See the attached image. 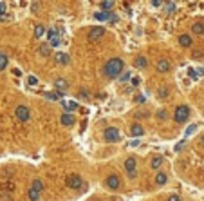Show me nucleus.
Segmentation results:
<instances>
[{
  "mask_svg": "<svg viewBox=\"0 0 204 201\" xmlns=\"http://www.w3.org/2000/svg\"><path fill=\"white\" fill-rule=\"evenodd\" d=\"M202 141H204V136H202Z\"/></svg>",
  "mask_w": 204,
  "mask_h": 201,
  "instance_id": "nucleus-43",
  "label": "nucleus"
},
{
  "mask_svg": "<svg viewBox=\"0 0 204 201\" xmlns=\"http://www.w3.org/2000/svg\"><path fill=\"white\" fill-rule=\"evenodd\" d=\"M94 18L98 22H118V16H114L112 13H107V11H98Z\"/></svg>",
  "mask_w": 204,
  "mask_h": 201,
  "instance_id": "nucleus-9",
  "label": "nucleus"
},
{
  "mask_svg": "<svg viewBox=\"0 0 204 201\" xmlns=\"http://www.w3.org/2000/svg\"><path fill=\"white\" fill-rule=\"evenodd\" d=\"M139 84H141V78H137V76L132 78V85H134V87H139Z\"/></svg>",
  "mask_w": 204,
  "mask_h": 201,
  "instance_id": "nucleus-35",
  "label": "nucleus"
},
{
  "mask_svg": "<svg viewBox=\"0 0 204 201\" xmlns=\"http://www.w3.org/2000/svg\"><path fill=\"white\" fill-rule=\"evenodd\" d=\"M60 121H62V125H65V127H72L76 123V118L72 114H69V112H65V114H62Z\"/></svg>",
  "mask_w": 204,
  "mask_h": 201,
  "instance_id": "nucleus-15",
  "label": "nucleus"
},
{
  "mask_svg": "<svg viewBox=\"0 0 204 201\" xmlns=\"http://www.w3.org/2000/svg\"><path fill=\"white\" fill-rule=\"evenodd\" d=\"M164 7H166L168 13H173V11L177 9V4H175V2H166V4H164Z\"/></svg>",
  "mask_w": 204,
  "mask_h": 201,
  "instance_id": "nucleus-31",
  "label": "nucleus"
},
{
  "mask_svg": "<svg viewBox=\"0 0 204 201\" xmlns=\"http://www.w3.org/2000/svg\"><path fill=\"white\" fill-rule=\"evenodd\" d=\"M123 167H125V172H127V176H128L130 180H134L137 176V159L134 158V156L125 159V165Z\"/></svg>",
  "mask_w": 204,
  "mask_h": 201,
  "instance_id": "nucleus-4",
  "label": "nucleus"
},
{
  "mask_svg": "<svg viewBox=\"0 0 204 201\" xmlns=\"http://www.w3.org/2000/svg\"><path fill=\"white\" fill-rule=\"evenodd\" d=\"M105 185H107V189H110V190H119L121 189V178H119L118 174H110L107 180H105Z\"/></svg>",
  "mask_w": 204,
  "mask_h": 201,
  "instance_id": "nucleus-6",
  "label": "nucleus"
},
{
  "mask_svg": "<svg viewBox=\"0 0 204 201\" xmlns=\"http://www.w3.org/2000/svg\"><path fill=\"white\" fill-rule=\"evenodd\" d=\"M145 100H146V98H145L143 94H137V96H136V102H137V103H143Z\"/></svg>",
  "mask_w": 204,
  "mask_h": 201,
  "instance_id": "nucleus-37",
  "label": "nucleus"
},
{
  "mask_svg": "<svg viewBox=\"0 0 204 201\" xmlns=\"http://www.w3.org/2000/svg\"><path fill=\"white\" fill-rule=\"evenodd\" d=\"M134 67H137V69H146V67H148V60H146L145 56H136Z\"/></svg>",
  "mask_w": 204,
  "mask_h": 201,
  "instance_id": "nucleus-17",
  "label": "nucleus"
},
{
  "mask_svg": "<svg viewBox=\"0 0 204 201\" xmlns=\"http://www.w3.org/2000/svg\"><path fill=\"white\" fill-rule=\"evenodd\" d=\"M4 11H6V4H4V2H0V13H4Z\"/></svg>",
  "mask_w": 204,
  "mask_h": 201,
  "instance_id": "nucleus-40",
  "label": "nucleus"
},
{
  "mask_svg": "<svg viewBox=\"0 0 204 201\" xmlns=\"http://www.w3.org/2000/svg\"><path fill=\"white\" fill-rule=\"evenodd\" d=\"M90 201H99V199H90Z\"/></svg>",
  "mask_w": 204,
  "mask_h": 201,
  "instance_id": "nucleus-41",
  "label": "nucleus"
},
{
  "mask_svg": "<svg viewBox=\"0 0 204 201\" xmlns=\"http://www.w3.org/2000/svg\"><path fill=\"white\" fill-rule=\"evenodd\" d=\"M6 67H7V56L0 51V71H4Z\"/></svg>",
  "mask_w": 204,
  "mask_h": 201,
  "instance_id": "nucleus-26",
  "label": "nucleus"
},
{
  "mask_svg": "<svg viewBox=\"0 0 204 201\" xmlns=\"http://www.w3.org/2000/svg\"><path fill=\"white\" fill-rule=\"evenodd\" d=\"M179 43H181L183 47H192L193 38H192L190 34H181V36H179Z\"/></svg>",
  "mask_w": 204,
  "mask_h": 201,
  "instance_id": "nucleus-19",
  "label": "nucleus"
},
{
  "mask_svg": "<svg viewBox=\"0 0 204 201\" xmlns=\"http://www.w3.org/2000/svg\"><path fill=\"white\" fill-rule=\"evenodd\" d=\"M47 98H49V100H62V96H63V93H58V91H56V93H47Z\"/></svg>",
  "mask_w": 204,
  "mask_h": 201,
  "instance_id": "nucleus-29",
  "label": "nucleus"
},
{
  "mask_svg": "<svg viewBox=\"0 0 204 201\" xmlns=\"http://www.w3.org/2000/svg\"><path fill=\"white\" fill-rule=\"evenodd\" d=\"M63 107L67 111H76V109H78V103H76V102H63Z\"/></svg>",
  "mask_w": 204,
  "mask_h": 201,
  "instance_id": "nucleus-30",
  "label": "nucleus"
},
{
  "mask_svg": "<svg viewBox=\"0 0 204 201\" xmlns=\"http://www.w3.org/2000/svg\"><path fill=\"white\" fill-rule=\"evenodd\" d=\"M190 114H192V109L188 105H179L173 111V120H175L177 123H184V121H188Z\"/></svg>",
  "mask_w": 204,
  "mask_h": 201,
  "instance_id": "nucleus-2",
  "label": "nucleus"
},
{
  "mask_svg": "<svg viewBox=\"0 0 204 201\" xmlns=\"http://www.w3.org/2000/svg\"><path fill=\"white\" fill-rule=\"evenodd\" d=\"M27 196H29V199H31V201H38V199H40V192L33 190V189H29V192H27Z\"/></svg>",
  "mask_w": 204,
  "mask_h": 201,
  "instance_id": "nucleus-27",
  "label": "nucleus"
},
{
  "mask_svg": "<svg viewBox=\"0 0 204 201\" xmlns=\"http://www.w3.org/2000/svg\"><path fill=\"white\" fill-rule=\"evenodd\" d=\"M157 120H161V121L168 120V112H166V109H159V111H157Z\"/></svg>",
  "mask_w": 204,
  "mask_h": 201,
  "instance_id": "nucleus-28",
  "label": "nucleus"
},
{
  "mask_svg": "<svg viewBox=\"0 0 204 201\" xmlns=\"http://www.w3.org/2000/svg\"><path fill=\"white\" fill-rule=\"evenodd\" d=\"M192 33H193V34H199V36H201V34H204V22H195V24H192Z\"/></svg>",
  "mask_w": 204,
  "mask_h": 201,
  "instance_id": "nucleus-18",
  "label": "nucleus"
},
{
  "mask_svg": "<svg viewBox=\"0 0 204 201\" xmlns=\"http://www.w3.org/2000/svg\"><path fill=\"white\" fill-rule=\"evenodd\" d=\"M54 87H56L58 93H63V91L69 89V82H67L65 78H56V80H54Z\"/></svg>",
  "mask_w": 204,
  "mask_h": 201,
  "instance_id": "nucleus-14",
  "label": "nucleus"
},
{
  "mask_svg": "<svg viewBox=\"0 0 204 201\" xmlns=\"http://www.w3.org/2000/svg\"><path fill=\"white\" fill-rule=\"evenodd\" d=\"M54 62L58 65H69L71 64V56L67 53H60L58 51V53H54Z\"/></svg>",
  "mask_w": 204,
  "mask_h": 201,
  "instance_id": "nucleus-11",
  "label": "nucleus"
},
{
  "mask_svg": "<svg viewBox=\"0 0 204 201\" xmlns=\"http://www.w3.org/2000/svg\"><path fill=\"white\" fill-rule=\"evenodd\" d=\"M168 201H181V198H179L177 194H172V196L168 198Z\"/></svg>",
  "mask_w": 204,
  "mask_h": 201,
  "instance_id": "nucleus-38",
  "label": "nucleus"
},
{
  "mask_svg": "<svg viewBox=\"0 0 204 201\" xmlns=\"http://www.w3.org/2000/svg\"><path fill=\"white\" fill-rule=\"evenodd\" d=\"M121 139V132L116 127H107L103 130V141L105 143H118Z\"/></svg>",
  "mask_w": 204,
  "mask_h": 201,
  "instance_id": "nucleus-3",
  "label": "nucleus"
},
{
  "mask_svg": "<svg viewBox=\"0 0 204 201\" xmlns=\"http://www.w3.org/2000/svg\"><path fill=\"white\" fill-rule=\"evenodd\" d=\"M125 71V62L121 60V58H110L105 62L103 65V74L110 78V80H114V78H119L121 74Z\"/></svg>",
  "mask_w": 204,
  "mask_h": 201,
  "instance_id": "nucleus-1",
  "label": "nucleus"
},
{
  "mask_svg": "<svg viewBox=\"0 0 204 201\" xmlns=\"http://www.w3.org/2000/svg\"><path fill=\"white\" fill-rule=\"evenodd\" d=\"M49 45H51V47H58V45H60V34H58L56 29H51V31H49Z\"/></svg>",
  "mask_w": 204,
  "mask_h": 201,
  "instance_id": "nucleus-13",
  "label": "nucleus"
},
{
  "mask_svg": "<svg viewBox=\"0 0 204 201\" xmlns=\"http://www.w3.org/2000/svg\"><path fill=\"white\" fill-rule=\"evenodd\" d=\"M170 69H172V64H170V60H166V58H163V60H159V62L155 64V71L161 73V74L168 73Z\"/></svg>",
  "mask_w": 204,
  "mask_h": 201,
  "instance_id": "nucleus-10",
  "label": "nucleus"
},
{
  "mask_svg": "<svg viewBox=\"0 0 204 201\" xmlns=\"http://www.w3.org/2000/svg\"><path fill=\"white\" fill-rule=\"evenodd\" d=\"M163 163H164V158H163L161 154H155V156L150 159V167L154 170H159L163 167Z\"/></svg>",
  "mask_w": 204,
  "mask_h": 201,
  "instance_id": "nucleus-12",
  "label": "nucleus"
},
{
  "mask_svg": "<svg viewBox=\"0 0 204 201\" xmlns=\"http://www.w3.org/2000/svg\"><path fill=\"white\" fill-rule=\"evenodd\" d=\"M40 56H43V58H47L49 54H51V45L49 43H45V45H40Z\"/></svg>",
  "mask_w": 204,
  "mask_h": 201,
  "instance_id": "nucleus-24",
  "label": "nucleus"
},
{
  "mask_svg": "<svg viewBox=\"0 0 204 201\" xmlns=\"http://www.w3.org/2000/svg\"><path fill=\"white\" fill-rule=\"evenodd\" d=\"M127 80H130V73H123L121 74V82H127Z\"/></svg>",
  "mask_w": 204,
  "mask_h": 201,
  "instance_id": "nucleus-36",
  "label": "nucleus"
},
{
  "mask_svg": "<svg viewBox=\"0 0 204 201\" xmlns=\"http://www.w3.org/2000/svg\"><path fill=\"white\" fill-rule=\"evenodd\" d=\"M145 134V127L141 125V123H134L132 127H130V136H134V138H139Z\"/></svg>",
  "mask_w": 204,
  "mask_h": 201,
  "instance_id": "nucleus-16",
  "label": "nucleus"
},
{
  "mask_svg": "<svg viewBox=\"0 0 204 201\" xmlns=\"http://www.w3.org/2000/svg\"><path fill=\"white\" fill-rule=\"evenodd\" d=\"M154 181H155V185H164V183L168 181V176H166L164 172H161V170H159V172L155 174V178H154Z\"/></svg>",
  "mask_w": 204,
  "mask_h": 201,
  "instance_id": "nucleus-21",
  "label": "nucleus"
},
{
  "mask_svg": "<svg viewBox=\"0 0 204 201\" xmlns=\"http://www.w3.org/2000/svg\"><path fill=\"white\" fill-rule=\"evenodd\" d=\"M15 114H16V118H18L20 121H27V120L31 118V109L27 105H18L15 109Z\"/></svg>",
  "mask_w": 204,
  "mask_h": 201,
  "instance_id": "nucleus-7",
  "label": "nucleus"
},
{
  "mask_svg": "<svg viewBox=\"0 0 204 201\" xmlns=\"http://www.w3.org/2000/svg\"><path fill=\"white\" fill-rule=\"evenodd\" d=\"M99 7H101L103 11H107V13H110V9L114 7V2H110V0H105V2H101V4H99Z\"/></svg>",
  "mask_w": 204,
  "mask_h": 201,
  "instance_id": "nucleus-25",
  "label": "nucleus"
},
{
  "mask_svg": "<svg viewBox=\"0 0 204 201\" xmlns=\"http://www.w3.org/2000/svg\"><path fill=\"white\" fill-rule=\"evenodd\" d=\"M170 96V89L166 87V85H161L159 89H157V98H161V100H166Z\"/></svg>",
  "mask_w": 204,
  "mask_h": 201,
  "instance_id": "nucleus-20",
  "label": "nucleus"
},
{
  "mask_svg": "<svg viewBox=\"0 0 204 201\" xmlns=\"http://www.w3.org/2000/svg\"><path fill=\"white\" fill-rule=\"evenodd\" d=\"M202 112H204V107H202Z\"/></svg>",
  "mask_w": 204,
  "mask_h": 201,
  "instance_id": "nucleus-42",
  "label": "nucleus"
},
{
  "mask_svg": "<svg viewBox=\"0 0 204 201\" xmlns=\"http://www.w3.org/2000/svg\"><path fill=\"white\" fill-rule=\"evenodd\" d=\"M27 84H29V85H36V84H38L36 76H29V78H27Z\"/></svg>",
  "mask_w": 204,
  "mask_h": 201,
  "instance_id": "nucleus-34",
  "label": "nucleus"
},
{
  "mask_svg": "<svg viewBox=\"0 0 204 201\" xmlns=\"http://www.w3.org/2000/svg\"><path fill=\"white\" fill-rule=\"evenodd\" d=\"M43 34H45V27H43L42 24H36V27H34V38H42Z\"/></svg>",
  "mask_w": 204,
  "mask_h": 201,
  "instance_id": "nucleus-23",
  "label": "nucleus"
},
{
  "mask_svg": "<svg viewBox=\"0 0 204 201\" xmlns=\"http://www.w3.org/2000/svg\"><path fill=\"white\" fill-rule=\"evenodd\" d=\"M152 6H155V7H159V6H163V2H161V0H154V2H152Z\"/></svg>",
  "mask_w": 204,
  "mask_h": 201,
  "instance_id": "nucleus-39",
  "label": "nucleus"
},
{
  "mask_svg": "<svg viewBox=\"0 0 204 201\" xmlns=\"http://www.w3.org/2000/svg\"><path fill=\"white\" fill-rule=\"evenodd\" d=\"M31 189L33 190H36V192H42L43 189H45V185H43L42 180H33L31 181Z\"/></svg>",
  "mask_w": 204,
  "mask_h": 201,
  "instance_id": "nucleus-22",
  "label": "nucleus"
},
{
  "mask_svg": "<svg viewBox=\"0 0 204 201\" xmlns=\"http://www.w3.org/2000/svg\"><path fill=\"white\" fill-rule=\"evenodd\" d=\"M83 185H85V181H83L81 176H78V174H72V176L67 178V187L72 189V190H81Z\"/></svg>",
  "mask_w": 204,
  "mask_h": 201,
  "instance_id": "nucleus-5",
  "label": "nucleus"
},
{
  "mask_svg": "<svg viewBox=\"0 0 204 201\" xmlns=\"http://www.w3.org/2000/svg\"><path fill=\"white\" fill-rule=\"evenodd\" d=\"M78 96H80L81 100H87V98H89V91H85V89H80V93H78Z\"/></svg>",
  "mask_w": 204,
  "mask_h": 201,
  "instance_id": "nucleus-33",
  "label": "nucleus"
},
{
  "mask_svg": "<svg viewBox=\"0 0 204 201\" xmlns=\"http://www.w3.org/2000/svg\"><path fill=\"white\" fill-rule=\"evenodd\" d=\"M197 127H199L197 123H195V125H192V127H188V129H186V132H184V136L188 138L190 134H193V132H195V129H197Z\"/></svg>",
  "mask_w": 204,
  "mask_h": 201,
  "instance_id": "nucleus-32",
  "label": "nucleus"
},
{
  "mask_svg": "<svg viewBox=\"0 0 204 201\" xmlns=\"http://www.w3.org/2000/svg\"><path fill=\"white\" fill-rule=\"evenodd\" d=\"M103 34H105V29H103L101 25H96V27H92V29L89 31V40H90V42H99V40L103 38Z\"/></svg>",
  "mask_w": 204,
  "mask_h": 201,
  "instance_id": "nucleus-8",
  "label": "nucleus"
}]
</instances>
